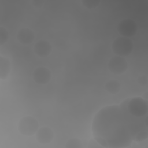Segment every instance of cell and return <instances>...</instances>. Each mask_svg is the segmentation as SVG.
Segmentation results:
<instances>
[{"label": "cell", "instance_id": "cell-1", "mask_svg": "<svg viewBox=\"0 0 148 148\" xmlns=\"http://www.w3.org/2000/svg\"><path fill=\"white\" fill-rule=\"evenodd\" d=\"M129 98L120 106H108L101 109L92 122L94 139L102 147H125L130 145L135 136L147 130V118H138L131 115L126 106Z\"/></svg>", "mask_w": 148, "mask_h": 148}, {"label": "cell", "instance_id": "cell-2", "mask_svg": "<svg viewBox=\"0 0 148 148\" xmlns=\"http://www.w3.org/2000/svg\"><path fill=\"white\" fill-rule=\"evenodd\" d=\"M126 108L131 115L135 117L143 118L147 116V101L140 97L129 98Z\"/></svg>", "mask_w": 148, "mask_h": 148}, {"label": "cell", "instance_id": "cell-3", "mask_svg": "<svg viewBox=\"0 0 148 148\" xmlns=\"http://www.w3.org/2000/svg\"><path fill=\"white\" fill-rule=\"evenodd\" d=\"M112 49L116 56L123 57L131 54L133 50V43L129 38L118 37L113 41Z\"/></svg>", "mask_w": 148, "mask_h": 148}, {"label": "cell", "instance_id": "cell-4", "mask_svg": "<svg viewBox=\"0 0 148 148\" xmlns=\"http://www.w3.org/2000/svg\"><path fill=\"white\" fill-rule=\"evenodd\" d=\"M38 126L36 119L31 116H26L20 120L18 128L22 135L30 136L36 134L38 130Z\"/></svg>", "mask_w": 148, "mask_h": 148}, {"label": "cell", "instance_id": "cell-5", "mask_svg": "<svg viewBox=\"0 0 148 148\" xmlns=\"http://www.w3.org/2000/svg\"><path fill=\"white\" fill-rule=\"evenodd\" d=\"M127 62L123 57L116 56L111 58L108 62L109 71L115 75H120L127 68Z\"/></svg>", "mask_w": 148, "mask_h": 148}, {"label": "cell", "instance_id": "cell-6", "mask_svg": "<svg viewBox=\"0 0 148 148\" xmlns=\"http://www.w3.org/2000/svg\"><path fill=\"white\" fill-rule=\"evenodd\" d=\"M117 29L122 36L129 38L135 34L137 26L135 22L132 20L125 19L119 23Z\"/></svg>", "mask_w": 148, "mask_h": 148}, {"label": "cell", "instance_id": "cell-7", "mask_svg": "<svg viewBox=\"0 0 148 148\" xmlns=\"http://www.w3.org/2000/svg\"><path fill=\"white\" fill-rule=\"evenodd\" d=\"M51 72L46 68L40 66L35 69L32 73V77L34 81L39 84L47 83L51 79Z\"/></svg>", "mask_w": 148, "mask_h": 148}, {"label": "cell", "instance_id": "cell-8", "mask_svg": "<svg viewBox=\"0 0 148 148\" xmlns=\"http://www.w3.org/2000/svg\"><path fill=\"white\" fill-rule=\"evenodd\" d=\"M35 134L36 140L42 144L49 143L53 138V132L52 130L46 127L38 129Z\"/></svg>", "mask_w": 148, "mask_h": 148}, {"label": "cell", "instance_id": "cell-9", "mask_svg": "<svg viewBox=\"0 0 148 148\" xmlns=\"http://www.w3.org/2000/svg\"><path fill=\"white\" fill-rule=\"evenodd\" d=\"M34 50L36 54L45 57L49 56L51 53V46L47 41L39 40L35 43Z\"/></svg>", "mask_w": 148, "mask_h": 148}, {"label": "cell", "instance_id": "cell-10", "mask_svg": "<svg viewBox=\"0 0 148 148\" xmlns=\"http://www.w3.org/2000/svg\"><path fill=\"white\" fill-rule=\"evenodd\" d=\"M17 38L19 42L22 44H30L34 39V34L30 29L24 28L18 31Z\"/></svg>", "mask_w": 148, "mask_h": 148}, {"label": "cell", "instance_id": "cell-11", "mask_svg": "<svg viewBox=\"0 0 148 148\" xmlns=\"http://www.w3.org/2000/svg\"><path fill=\"white\" fill-rule=\"evenodd\" d=\"M10 70V63L9 60L2 57H0V77L2 79H6Z\"/></svg>", "mask_w": 148, "mask_h": 148}, {"label": "cell", "instance_id": "cell-12", "mask_svg": "<svg viewBox=\"0 0 148 148\" xmlns=\"http://www.w3.org/2000/svg\"><path fill=\"white\" fill-rule=\"evenodd\" d=\"M105 88L109 93L115 94L119 92L120 90V84L116 80H110L106 83Z\"/></svg>", "mask_w": 148, "mask_h": 148}, {"label": "cell", "instance_id": "cell-13", "mask_svg": "<svg viewBox=\"0 0 148 148\" xmlns=\"http://www.w3.org/2000/svg\"><path fill=\"white\" fill-rule=\"evenodd\" d=\"M82 142L80 140L75 138V139H71L69 140L66 145V147H72V148H78V147H82Z\"/></svg>", "mask_w": 148, "mask_h": 148}, {"label": "cell", "instance_id": "cell-14", "mask_svg": "<svg viewBox=\"0 0 148 148\" xmlns=\"http://www.w3.org/2000/svg\"><path fill=\"white\" fill-rule=\"evenodd\" d=\"M9 38L8 32L2 27H0V45H2L6 42Z\"/></svg>", "mask_w": 148, "mask_h": 148}, {"label": "cell", "instance_id": "cell-15", "mask_svg": "<svg viewBox=\"0 0 148 148\" xmlns=\"http://www.w3.org/2000/svg\"><path fill=\"white\" fill-rule=\"evenodd\" d=\"M82 2L83 4V5L85 6L86 8L89 9H92L97 6L99 3L100 1H92V0H84V1H82Z\"/></svg>", "mask_w": 148, "mask_h": 148}, {"label": "cell", "instance_id": "cell-16", "mask_svg": "<svg viewBox=\"0 0 148 148\" xmlns=\"http://www.w3.org/2000/svg\"><path fill=\"white\" fill-rule=\"evenodd\" d=\"M147 138V130L142 131L138 133L135 136L134 140L136 142H140L143 141L145 139Z\"/></svg>", "mask_w": 148, "mask_h": 148}, {"label": "cell", "instance_id": "cell-17", "mask_svg": "<svg viewBox=\"0 0 148 148\" xmlns=\"http://www.w3.org/2000/svg\"><path fill=\"white\" fill-rule=\"evenodd\" d=\"M138 83L142 86H145L147 84V77H145V76H141L139 77L138 79Z\"/></svg>", "mask_w": 148, "mask_h": 148}]
</instances>
